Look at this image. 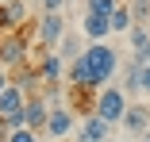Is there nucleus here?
Instances as JSON below:
<instances>
[{"instance_id": "nucleus-25", "label": "nucleus", "mask_w": 150, "mask_h": 142, "mask_svg": "<svg viewBox=\"0 0 150 142\" xmlns=\"http://www.w3.org/2000/svg\"><path fill=\"white\" fill-rule=\"evenodd\" d=\"M0 4H12V0H0Z\"/></svg>"}, {"instance_id": "nucleus-19", "label": "nucleus", "mask_w": 150, "mask_h": 142, "mask_svg": "<svg viewBox=\"0 0 150 142\" xmlns=\"http://www.w3.org/2000/svg\"><path fill=\"white\" fill-rule=\"evenodd\" d=\"M127 8H131V15H135V19H146V15H150V0H131Z\"/></svg>"}, {"instance_id": "nucleus-16", "label": "nucleus", "mask_w": 150, "mask_h": 142, "mask_svg": "<svg viewBox=\"0 0 150 142\" xmlns=\"http://www.w3.org/2000/svg\"><path fill=\"white\" fill-rule=\"evenodd\" d=\"M81 54H85V46H81V39L66 31V39H62V42H58V58H62V62H77V58H81Z\"/></svg>"}, {"instance_id": "nucleus-26", "label": "nucleus", "mask_w": 150, "mask_h": 142, "mask_svg": "<svg viewBox=\"0 0 150 142\" xmlns=\"http://www.w3.org/2000/svg\"><path fill=\"white\" fill-rule=\"evenodd\" d=\"M108 142H112V138H108Z\"/></svg>"}, {"instance_id": "nucleus-24", "label": "nucleus", "mask_w": 150, "mask_h": 142, "mask_svg": "<svg viewBox=\"0 0 150 142\" xmlns=\"http://www.w3.org/2000/svg\"><path fill=\"white\" fill-rule=\"evenodd\" d=\"M142 142H150V134H142Z\"/></svg>"}, {"instance_id": "nucleus-20", "label": "nucleus", "mask_w": 150, "mask_h": 142, "mask_svg": "<svg viewBox=\"0 0 150 142\" xmlns=\"http://www.w3.org/2000/svg\"><path fill=\"white\" fill-rule=\"evenodd\" d=\"M139 92H142V96H150V65H142V69H139Z\"/></svg>"}, {"instance_id": "nucleus-10", "label": "nucleus", "mask_w": 150, "mask_h": 142, "mask_svg": "<svg viewBox=\"0 0 150 142\" xmlns=\"http://www.w3.org/2000/svg\"><path fill=\"white\" fill-rule=\"evenodd\" d=\"M108 131H112V123H104L100 115H88L77 127V142H108Z\"/></svg>"}, {"instance_id": "nucleus-9", "label": "nucleus", "mask_w": 150, "mask_h": 142, "mask_svg": "<svg viewBox=\"0 0 150 142\" xmlns=\"http://www.w3.org/2000/svg\"><path fill=\"white\" fill-rule=\"evenodd\" d=\"M62 65H66V62L58 58V50H46L42 58H39V65H35V69H39V77L50 84V89H58V84H62Z\"/></svg>"}, {"instance_id": "nucleus-3", "label": "nucleus", "mask_w": 150, "mask_h": 142, "mask_svg": "<svg viewBox=\"0 0 150 142\" xmlns=\"http://www.w3.org/2000/svg\"><path fill=\"white\" fill-rule=\"evenodd\" d=\"M62 39H66V19H62V12H42V15L35 19V42H39L42 50H58Z\"/></svg>"}, {"instance_id": "nucleus-1", "label": "nucleus", "mask_w": 150, "mask_h": 142, "mask_svg": "<svg viewBox=\"0 0 150 142\" xmlns=\"http://www.w3.org/2000/svg\"><path fill=\"white\" fill-rule=\"evenodd\" d=\"M85 62H88V69H93L96 84L104 89V84L115 77V69H119V54H115V46H108V42H88V46H85Z\"/></svg>"}, {"instance_id": "nucleus-17", "label": "nucleus", "mask_w": 150, "mask_h": 142, "mask_svg": "<svg viewBox=\"0 0 150 142\" xmlns=\"http://www.w3.org/2000/svg\"><path fill=\"white\" fill-rule=\"evenodd\" d=\"M119 8V0H85V12H100V15H112Z\"/></svg>"}, {"instance_id": "nucleus-6", "label": "nucleus", "mask_w": 150, "mask_h": 142, "mask_svg": "<svg viewBox=\"0 0 150 142\" xmlns=\"http://www.w3.org/2000/svg\"><path fill=\"white\" fill-rule=\"evenodd\" d=\"M69 89L73 92H96L100 84H96V77H93V69H88V62H85V54L77 62H69Z\"/></svg>"}, {"instance_id": "nucleus-4", "label": "nucleus", "mask_w": 150, "mask_h": 142, "mask_svg": "<svg viewBox=\"0 0 150 142\" xmlns=\"http://www.w3.org/2000/svg\"><path fill=\"white\" fill-rule=\"evenodd\" d=\"M0 65L4 69H23L27 65V39L19 31L0 35Z\"/></svg>"}, {"instance_id": "nucleus-2", "label": "nucleus", "mask_w": 150, "mask_h": 142, "mask_svg": "<svg viewBox=\"0 0 150 142\" xmlns=\"http://www.w3.org/2000/svg\"><path fill=\"white\" fill-rule=\"evenodd\" d=\"M93 115H100L104 123H123L127 115V92L123 89H115V84H104V89L93 96Z\"/></svg>"}, {"instance_id": "nucleus-18", "label": "nucleus", "mask_w": 150, "mask_h": 142, "mask_svg": "<svg viewBox=\"0 0 150 142\" xmlns=\"http://www.w3.org/2000/svg\"><path fill=\"white\" fill-rule=\"evenodd\" d=\"M4 142H39V131H31V127H23V131H12Z\"/></svg>"}, {"instance_id": "nucleus-12", "label": "nucleus", "mask_w": 150, "mask_h": 142, "mask_svg": "<svg viewBox=\"0 0 150 142\" xmlns=\"http://www.w3.org/2000/svg\"><path fill=\"white\" fill-rule=\"evenodd\" d=\"M23 119H27V127H31V131H46L50 104H46L42 96H31V100H27V108H23Z\"/></svg>"}, {"instance_id": "nucleus-13", "label": "nucleus", "mask_w": 150, "mask_h": 142, "mask_svg": "<svg viewBox=\"0 0 150 142\" xmlns=\"http://www.w3.org/2000/svg\"><path fill=\"white\" fill-rule=\"evenodd\" d=\"M146 127H150V108H142V104H127L123 131H127V134H146Z\"/></svg>"}, {"instance_id": "nucleus-23", "label": "nucleus", "mask_w": 150, "mask_h": 142, "mask_svg": "<svg viewBox=\"0 0 150 142\" xmlns=\"http://www.w3.org/2000/svg\"><path fill=\"white\" fill-rule=\"evenodd\" d=\"M27 4H31V8H35V4H42V0H27Z\"/></svg>"}, {"instance_id": "nucleus-14", "label": "nucleus", "mask_w": 150, "mask_h": 142, "mask_svg": "<svg viewBox=\"0 0 150 142\" xmlns=\"http://www.w3.org/2000/svg\"><path fill=\"white\" fill-rule=\"evenodd\" d=\"M39 81H42V77H39V69L23 65V69H19V77H16L12 84H16V89H19V92H23L27 100H31V96H39Z\"/></svg>"}, {"instance_id": "nucleus-7", "label": "nucleus", "mask_w": 150, "mask_h": 142, "mask_svg": "<svg viewBox=\"0 0 150 142\" xmlns=\"http://www.w3.org/2000/svg\"><path fill=\"white\" fill-rule=\"evenodd\" d=\"M81 35H85L88 42H104V39L112 35V19L100 15V12H85V19H81Z\"/></svg>"}, {"instance_id": "nucleus-21", "label": "nucleus", "mask_w": 150, "mask_h": 142, "mask_svg": "<svg viewBox=\"0 0 150 142\" xmlns=\"http://www.w3.org/2000/svg\"><path fill=\"white\" fill-rule=\"evenodd\" d=\"M66 4H69V0H42V4H39V8H42V12H62Z\"/></svg>"}, {"instance_id": "nucleus-22", "label": "nucleus", "mask_w": 150, "mask_h": 142, "mask_svg": "<svg viewBox=\"0 0 150 142\" xmlns=\"http://www.w3.org/2000/svg\"><path fill=\"white\" fill-rule=\"evenodd\" d=\"M8 84H12V69H4V65H0V92H4Z\"/></svg>"}, {"instance_id": "nucleus-5", "label": "nucleus", "mask_w": 150, "mask_h": 142, "mask_svg": "<svg viewBox=\"0 0 150 142\" xmlns=\"http://www.w3.org/2000/svg\"><path fill=\"white\" fill-rule=\"evenodd\" d=\"M27 19H31V4H27V0H12V4H0V31H4V35L19 31Z\"/></svg>"}, {"instance_id": "nucleus-11", "label": "nucleus", "mask_w": 150, "mask_h": 142, "mask_svg": "<svg viewBox=\"0 0 150 142\" xmlns=\"http://www.w3.org/2000/svg\"><path fill=\"white\" fill-rule=\"evenodd\" d=\"M23 108H27V96L16 89V84H8V89L0 92V119H16V115H23Z\"/></svg>"}, {"instance_id": "nucleus-8", "label": "nucleus", "mask_w": 150, "mask_h": 142, "mask_svg": "<svg viewBox=\"0 0 150 142\" xmlns=\"http://www.w3.org/2000/svg\"><path fill=\"white\" fill-rule=\"evenodd\" d=\"M77 123H73V111L62 104V108H50V119H46V134L50 138H66L69 131H73Z\"/></svg>"}, {"instance_id": "nucleus-15", "label": "nucleus", "mask_w": 150, "mask_h": 142, "mask_svg": "<svg viewBox=\"0 0 150 142\" xmlns=\"http://www.w3.org/2000/svg\"><path fill=\"white\" fill-rule=\"evenodd\" d=\"M108 19H112V35H127L131 27H135V15H131V8H127V4H119Z\"/></svg>"}]
</instances>
